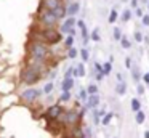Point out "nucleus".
<instances>
[{"label": "nucleus", "mask_w": 149, "mask_h": 138, "mask_svg": "<svg viewBox=\"0 0 149 138\" xmlns=\"http://www.w3.org/2000/svg\"><path fill=\"white\" fill-rule=\"evenodd\" d=\"M111 71H112V64H111V61H107V63L103 64V72L104 76H107V74H111Z\"/></svg>", "instance_id": "a211bd4d"}, {"label": "nucleus", "mask_w": 149, "mask_h": 138, "mask_svg": "<svg viewBox=\"0 0 149 138\" xmlns=\"http://www.w3.org/2000/svg\"><path fill=\"white\" fill-rule=\"evenodd\" d=\"M132 109H133L135 112L141 109V103H139V99H136V98H133V99H132Z\"/></svg>", "instance_id": "6ab92c4d"}, {"label": "nucleus", "mask_w": 149, "mask_h": 138, "mask_svg": "<svg viewBox=\"0 0 149 138\" xmlns=\"http://www.w3.org/2000/svg\"><path fill=\"white\" fill-rule=\"evenodd\" d=\"M77 24H79V27L82 29V37H84V45H87V43H88V31H87V27H85L84 21H77Z\"/></svg>", "instance_id": "ddd939ff"}, {"label": "nucleus", "mask_w": 149, "mask_h": 138, "mask_svg": "<svg viewBox=\"0 0 149 138\" xmlns=\"http://www.w3.org/2000/svg\"><path fill=\"white\" fill-rule=\"evenodd\" d=\"M135 40L139 42V43L143 42V34H141V32H135Z\"/></svg>", "instance_id": "473e14b6"}, {"label": "nucleus", "mask_w": 149, "mask_h": 138, "mask_svg": "<svg viewBox=\"0 0 149 138\" xmlns=\"http://www.w3.org/2000/svg\"><path fill=\"white\" fill-rule=\"evenodd\" d=\"M98 103H100V96H98L96 93H93V95H90L87 98V108L93 109V108H96V106H98Z\"/></svg>", "instance_id": "1a4fd4ad"}, {"label": "nucleus", "mask_w": 149, "mask_h": 138, "mask_svg": "<svg viewBox=\"0 0 149 138\" xmlns=\"http://www.w3.org/2000/svg\"><path fill=\"white\" fill-rule=\"evenodd\" d=\"M136 15H138V16H143V11H141V8H138V6H136Z\"/></svg>", "instance_id": "79ce46f5"}, {"label": "nucleus", "mask_w": 149, "mask_h": 138, "mask_svg": "<svg viewBox=\"0 0 149 138\" xmlns=\"http://www.w3.org/2000/svg\"><path fill=\"white\" fill-rule=\"evenodd\" d=\"M42 39L50 45H55L61 40V32L56 31L55 27H45L42 31Z\"/></svg>", "instance_id": "20e7f679"}, {"label": "nucleus", "mask_w": 149, "mask_h": 138, "mask_svg": "<svg viewBox=\"0 0 149 138\" xmlns=\"http://www.w3.org/2000/svg\"><path fill=\"white\" fill-rule=\"evenodd\" d=\"M29 55L34 61H42L45 63L48 58V47L40 40H34L29 45Z\"/></svg>", "instance_id": "f257e3e1"}, {"label": "nucleus", "mask_w": 149, "mask_h": 138, "mask_svg": "<svg viewBox=\"0 0 149 138\" xmlns=\"http://www.w3.org/2000/svg\"><path fill=\"white\" fill-rule=\"evenodd\" d=\"M127 92V83L123 80H119V83L116 85V93L117 95H125Z\"/></svg>", "instance_id": "2eb2a0df"}, {"label": "nucleus", "mask_w": 149, "mask_h": 138, "mask_svg": "<svg viewBox=\"0 0 149 138\" xmlns=\"http://www.w3.org/2000/svg\"><path fill=\"white\" fill-rule=\"evenodd\" d=\"M39 95H40L39 90H36V88H29V90H24V92L21 93V98H23L26 103H32L34 99L39 98Z\"/></svg>", "instance_id": "423d86ee"}, {"label": "nucleus", "mask_w": 149, "mask_h": 138, "mask_svg": "<svg viewBox=\"0 0 149 138\" xmlns=\"http://www.w3.org/2000/svg\"><path fill=\"white\" fill-rule=\"evenodd\" d=\"M103 77H104V72H103V71H98V74H96V80H103Z\"/></svg>", "instance_id": "e433bc0d"}, {"label": "nucleus", "mask_w": 149, "mask_h": 138, "mask_svg": "<svg viewBox=\"0 0 149 138\" xmlns=\"http://www.w3.org/2000/svg\"><path fill=\"white\" fill-rule=\"evenodd\" d=\"M53 13H55V16L58 19H61V18H64V16L68 15V10H66V6L61 3V5H58L55 10H53Z\"/></svg>", "instance_id": "9d476101"}, {"label": "nucleus", "mask_w": 149, "mask_h": 138, "mask_svg": "<svg viewBox=\"0 0 149 138\" xmlns=\"http://www.w3.org/2000/svg\"><path fill=\"white\" fill-rule=\"evenodd\" d=\"M112 35H114L116 40H120V39H122V31H120L119 27H116V29H114V32H112Z\"/></svg>", "instance_id": "a878e982"}, {"label": "nucleus", "mask_w": 149, "mask_h": 138, "mask_svg": "<svg viewBox=\"0 0 149 138\" xmlns=\"http://www.w3.org/2000/svg\"><path fill=\"white\" fill-rule=\"evenodd\" d=\"M59 99H61V101H69V99H71V92H69V90H63Z\"/></svg>", "instance_id": "aec40b11"}, {"label": "nucleus", "mask_w": 149, "mask_h": 138, "mask_svg": "<svg viewBox=\"0 0 149 138\" xmlns=\"http://www.w3.org/2000/svg\"><path fill=\"white\" fill-rule=\"evenodd\" d=\"M42 8H45V10H55L58 5H61V0H42Z\"/></svg>", "instance_id": "6e6552de"}, {"label": "nucleus", "mask_w": 149, "mask_h": 138, "mask_svg": "<svg viewBox=\"0 0 149 138\" xmlns=\"http://www.w3.org/2000/svg\"><path fill=\"white\" fill-rule=\"evenodd\" d=\"M72 43H74V37H72V35H69V37L64 40V47H66V48H71Z\"/></svg>", "instance_id": "bb28decb"}, {"label": "nucleus", "mask_w": 149, "mask_h": 138, "mask_svg": "<svg viewBox=\"0 0 149 138\" xmlns=\"http://www.w3.org/2000/svg\"><path fill=\"white\" fill-rule=\"evenodd\" d=\"M143 80H144L146 83H149V72H148V74H144V76H143Z\"/></svg>", "instance_id": "a19ab883"}, {"label": "nucleus", "mask_w": 149, "mask_h": 138, "mask_svg": "<svg viewBox=\"0 0 149 138\" xmlns=\"http://www.w3.org/2000/svg\"><path fill=\"white\" fill-rule=\"evenodd\" d=\"M80 56H82V60H84V61L90 60V53H88L87 48H82V50H80Z\"/></svg>", "instance_id": "5701e85b"}, {"label": "nucleus", "mask_w": 149, "mask_h": 138, "mask_svg": "<svg viewBox=\"0 0 149 138\" xmlns=\"http://www.w3.org/2000/svg\"><path fill=\"white\" fill-rule=\"evenodd\" d=\"M143 2H148V0H143Z\"/></svg>", "instance_id": "49530a36"}, {"label": "nucleus", "mask_w": 149, "mask_h": 138, "mask_svg": "<svg viewBox=\"0 0 149 138\" xmlns=\"http://www.w3.org/2000/svg\"><path fill=\"white\" fill-rule=\"evenodd\" d=\"M39 21H40V24H43L45 27H55V24L59 21V19L55 16V13H53L52 10L42 8L40 13H39Z\"/></svg>", "instance_id": "7ed1b4c3"}, {"label": "nucleus", "mask_w": 149, "mask_h": 138, "mask_svg": "<svg viewBox=\"0 0 149 138\" xmlns=\"http://www.w3.org/2000/svg\"><path fill=\"white\" fill-rule=\"evenodd\" d=\"M119 18V15H117V11L116 10H111V15H109V19H107V21L111 22V24H112V22H116V19Z\"/></svg>", "instance_id": "4be33fe9"}, {"label": "nucleus", "mask_w": 149, "mask_h": 138, "mask_svg": "<svg viewBox=\"0 0 149 138\" xmlns=\"http://www.w3.org/2000/svg\"><path fill=\"white\" fill-rule=\"evenodd\" d=\"M72 72H74V67H69V69L66 71V77H71V76H72Z\"/></svg>", "instance_id": "4c0bfd02"}, {"label": "nucleus", "mask_w": 149, "mask_h": 138, "mask_svg": "<svg viewBox=\"0 0 149 138\" xmlns=\"http://www.w3.org/2000/svg\"><path fill=\"white\" fill-rule=\"evenodd\" d=\"M72 85H74V80L71 79V77H66L64 80H63V90H71L72 88Z\"/></svg>", "instance_id": "dca6fc26"}, {"label": "nucleus", "mask_w": 149, "mask_h": 138, "mask_svg": "<svg viewBox=\"0 0 149 138\" xmlns=\"http://www.w3.org/2000/svg\"><path fill=\"white\" fill-rule=\"evenodd\" d=\"M64 120H63V124H64V127H75V125L79 124V119H80V114H79L77 109H69L68 112H64Z\"/></svg>", "instance_id": "39448f33"}, {"label": "nucleus", "mask_w": 149, "mask_h": 138, "mask_svg": "<svg viewBox=\"0 0 149 138\" xmlns=\"http://www.w3.org/2000/svg\"><path fill=\"white\" fill-rule=\"evenodd\" d=\"M141 18H143V24H144V26H149V15H143Z\"/></svg>", "instance_id": "72a5a7b5"}, {"label": "nucleus", "mask_w": 149, "mask_h": 138, "mask_svg": "<svg viewBox=\"0 0 149 138\" xmlns=\"http://www.w3.org/2000/svg\"><path fill=\"white\" fill-rule=\"evenodd\" d=\"M136 122H138V124H143V122H144V112H143L141 109L136 111Z\"/></svg>", "instance_id": "412c9836"}, {"label": "nucleus", "mask_w": 149, "mask_h": 138, "mask_svg": "<svg viewBox=\"0 0 149 138\" xmlns=\"http://www.w3.org/2000/svg\"><path fill=\"white\" fill-rule=\"evenodd\" d=\"M138 93H139V95L144 93V87H143V85H138Z\"/></svg>", "instance_id": "ea45409f"}, {"label": "nucleus", "mask_w": 149, "mask_h": 138, "mask_svg": "<svg viewBox=\"0 0 149 138\" xmlns=\"http://www.w3.org/2000/svg\"><path fill=\"white\" fill-rule=\"evenodd\" d=\"M132 6H135V8H136V6H138V0H132Z\"/></svg>", "instance_id": "37998d69"}, {"label": "nucleus", "mask_w": 149, "mask_h": 138, "mask_svg": "<svg viewBox=\"0 0 149 138\" xmlns=\"http://www.w3.org/2000/svg\"><path fill=\"white\" fill-rule=\"evenodd\" d=\"M74 24H75V18H72V16H71V18H68L64 22H63L61 31H63V32H69V29L74 27Z\"/></svg>", "instance_id": "9b49d317"}, {"label": "nucleus", "mask_w": 149, "mask_h": 138, "mask_svg": "<svg viewBox=\"0 0 149 138\" xmlns=\"http://www.w3.org/2000/svg\"><path fill=\"white\" fill-rule=\"evenodd\" d=\"M133 79H135L136 82L139 80V72H138V69H133Z\"/></svg>", "instance_id": "f704fd0d"}, {"label": "nucleus", "mask_w": 149, "mask_h": 138, "mask_svg": "<svg viewBox=\"0 0 149 138\" xmlns=\"http://www.w3.org/2000/svg\"><path fill=\"white\" fill-rule=\"evenodd\" d=\"M36 66H27L26 69L23 71V74H21V79H23L24 83H27V85H32V83H36L37 80L40 79V76H42V72H40V67L39 64L42 63V61H36Z\"/></svg>", "instance_id": "f03ea898"}, {"label": "nucleus", "mask_w": 149, "mask_h": 138, "mask_svg": "<svg viewBox=\"0 0 149 138\" xmlns=\"http://www.w3.org/2000/svg\"><path fill=\"white\" fill-rule=\"evenodd\" d=\"M120 43H122V48H130V42H128V39H125V37H122L120 39Z\"/></svg>", "instance_id": "c85d7f7f"}, {"label": "nucleus", "mask_w": 149, "mask_h": 138, "mask_svg": "<svg viewBox=\"0 0 149 138\" xmlns=\"http://www.w3.org/2000/svg\"><path fill=\"white\" fill-rule=\"evenodd\" d=\"M87 93H88V95H93V93H98V87L95 85V83H91V85H88V88H87Z\"/></svg>", "instance_id": "393cba45"}, {"label": "nucleus", "mask_w": 149, "mask_h": 138, "mask_svg": "<svg viewBox=\"0 0 149 138\" xmlns=\"http://www.w3.org/2000/svg\"><path fill=\"white\" fill-rule=\"evenodd\" d=\"M144 138H149V130H148V132H144Z\"/></svg>", "instance_id": "c03bdc74"}, {"label": "nucleus", "mask_w": 149, "mask_h": 138, "mask_svg": "<svg viewBox=\"0 0 149 138\" xmlns=\"http://www.w3.org/2000/svg\"><path fill=\"white\" fill-rule=\"evenodd\" d=\"M71 138H85L84 130H82V128H74V130H72V137Z\"/></svg>", "instance_id": "f3484780"}, {"label": "nucleus", "mask_w": 149, "mask_h": 138, "mask_svg": "<svg viewBox=\"0 0 149 138\" xmlns=\"http://www.w3.org/2000/svg\"><path fill=\"white\" fill-rule=\"evenodd\" d=\"M52 90H53V82H48L45 87H43V92H45V93H50Z\"/></svg>", "instance_id": "7c9ffc66"}, {"label": "nucleus", "mask_w": 149, "mask_h": 138, "mask_svg": "<svg viewBox=\"0 0 149 138\" xmlns=\"http://www.w3.org/2000/svg\"><path fill=\"white\" fill-rule=\"evenodd\" d=\"M68 56H69V58H75V56H77V50H75L74 47H71V48H69V53H68Z\"/></svg>", "instance_id": "c756f323"}, {"label": "nucleus", "mask_w": 149, "mask_h": 138, "mask_svg": "<svg viewBox=\"0 0 149 138\" xmlns=\"http://www.w3.org/2000/svg\"><path fill=\"white\" fill-rule=\"evenodd\" d=\"M61 114H63V108H61V104H53L52 108H48V112H47L48 119H58Z\"/></svg>", "instance_id": "0eeeda50"}, {"label": "nucleus", "mask_w": 149, "mask_h": 138, "mask_svg": "<svg viewBox=\"0 0 149 138\" xmlns=\"http://www.w3.org/2000/svg\"><path fill=\"white\" fill-rule=\"evenodd\" d=\"M130 18H132V11H130V10H125V11H123L122 13V18H120V19H122V21H128V19Z\"/></svg>", "instance_id": "b1692460"}, {"label": "nucleus", "mask_w": 149, "mask_h": 138, "mask_svg": "<svg viewBox=\"0 0 149 138\" xmlns=\"http://www.w3.org/2000/svg\"><path fill=\"white\" fill-rule=\"evenodd\" d=\"M79 98H80V99H87V98H88L87 90H80V95H79Z\"/></svg>", "instance_id": "2f4dec72"}, {"label": "nucleus", "mask_w": 149, "mask_h": 138, "mask_svg": "<svg viewBox=\"0 0 149 138\" xmlns=\"http://www.w3.org/2000/svg\"><path fill=\"white\" fill-rule=\"evenodd\" d=\"M66 10H68V15H69V16H74V15H77V13H79L80 5H79L77 2H74V3H71L69 6H66Z\"/></svg>", "instance_id": "f8f14e48"}, {"label": "nucleus", "mask_w": 149, "mask_h": 138, "mask_svg": "<svg viewBox=\"0 0 149 138\" xmlns=\"http://www.w3.org/2000/svg\"><path fill=\"white\" fill-rule=\"evenodd\" d=\"M91 39H93V40H100V34H98V31H93V34H91Z\"/></svg>", "instance_id": "c9c22d12"}, {"label": "nucleus", "mask_w": 149, "mask_h": 138, "mask_svg": "<svg viewBox=\"0 0 149 138\" xmlns=\"http://www.w3.org/2000/svg\"><path fill=\"white\" fill-rule=\"evenodd\" d=\"M125 66L130 69V66H132V60H130V58H127V60H125Z\"/></svg>", "instance_id": "58836bf2"}, {"label": "nucleus", "mask_w": 149, "mask_h": 138, "mask_svg": "<svg viewBox=\"0 0 149 138\" xmlns=\"http://www.w3.org/2000/svg\"><path fill=\"white\" fill-rule=\"evenodd\" d=\"M148 10H149V2H148Z\"/></svg>", "instance_id": "a18cd8bd"}, {"label": "nucleus", "mask_w": 149, "mask_h": 138, "mask_svg": "<svg viewBox=\"0 0 149 138\" xmlns=\"http://www.w3.org/2000/svg\"><path fill=\"white\" fill-rule=\"evenodd\" d=\"M111 119H112V114L109 112V114H106L103 117V120H101V122H103V125H109L111 124Z\"/></svg>", "instance_id": "cd10ccee"}, {"label": "nucleus", "mask_w": 149, "mask_h": 138, "mask_svg": "<svg viewBox=\"0 0 149 138\" xmlns=\"http://www.w3.org/2000/svg\"><path fill=\"white\" fill-rule=\"evenodd\" d=\"M72 74H74L75 77H84L85 74H87V72H85V66H84V63L77 64V67H74V72H72Z\"/></svg>", "instance_id": "4468645a"}]
</instances>
